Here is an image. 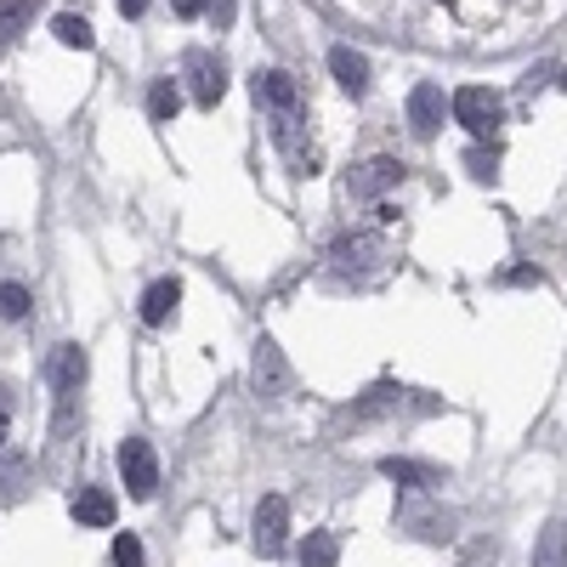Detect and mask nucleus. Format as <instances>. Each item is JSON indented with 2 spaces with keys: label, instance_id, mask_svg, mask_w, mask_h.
Instances as JSON below:
<instances>
[{
  "label": "nucleus",
  "instance_id": "f257e3e1",
  "mask_svg": "<svg viewBox=\"0 0 567 567\" xmlns=\"http://www.w3.org/2000/svg\"><path fill=\"white\" fill-rule=\"evenodd\" d=\"M454 120L471 136H494L505 125V97L488 91V85H465V91H454Z\"/></svg>",
  "mask_w": 567,
  "mask_h": 567
},
{
  "label": "nucleus",
  "instance_id": "f03ea898",
  "mask_svg": "<svg viewBox=\"0 0 567 567\" xmlns=\"http://www.w3.org/2000/svg\"><path fill=\"white\" fill-rule=\"evenodd\" d=\"M120 477H125L131 499H154L159 494V460H154L148 437H125L120 443Z\"/></svg>",
  "mask_w": 567,
  "mask_h": 567
},
{
  "label": "nucleus",
  "instance_id": "7ed1b4c3",
  "mask_svg": "<svg viewBox=\"0 0 567 567\" xmlns=\"http://www.w3.org/2000/svg\"><path fill=\"white\" fill-rule=\"evenodd\" d=\"M182 69H187V80H194V103H199V109H216V103L227 97V69H221L216 52L194 45V52L182 58Z\"/></svg>",
  "mask_w": 567,
  "mask_h": 567
},
{
  "label": "nucleus",
  "instance_id": "20e7f679",
  "mask_svg": "<svg viewBox=\"0 0 567 567\" xmlns=\"http://www.w3.org/2000/svg\"><path fill=\"white\" fill-rule=\"evenodd\" d=\"M256 550L261 556H278L284 545H290V499L284 494H267L261 505H256Z\"/></svg>",
  "mask_w": 567,
  "mask_h": 567
},
{
  "label": "nucleus",
  "instance_id": "39448f33",
  "mask_svg": "<svg viewBox=\"0 0 567 567\" xmlns=\"http://www.w3.org/2000/svg\"><path fill=\"white\" fill-rule=\"evenodd\" d=\"M449 109H454V103L443 97V85H437V80H420V85L409 91V125H414V136H437Z\"/></svg>",
  "mask_w": 567,
  "mask_h": 567
},
{
  "label": "nucleus",
  "instance_id": "423d86ee",
  "mask_svg": "<svg viewBox=\"0 0 567 567\" xmlns=\"http://www.w3.org/2000/svg\"><path fill=\"white\" fill-rule=\"evenodd\" d=\"M85 347L80 341H63L58 352H52V363H45V381H52V392H58V403L63 398H80V386H85Z\"/></svg>",
  "mask_w": 567,
  "mask_h": 567
},
{
  "label": "nucleus",
  "instance_id": "0eeeda50",
  "mask_svg": "<svg viewBox=\"0 0 567 567\" xmlns=\"http://www.w3.org/2000/svg\"><path fill=\"white\" fill-rule=\"evenodd\" d=\"M398 516H403V528L420 534V539H449V534H454V516L437 511V505H425V499H403Z\"/></svg>",
  "mask_w": 567,
  "mask_h": 567
},
{
  "label": "nucleus",
  "instance_id": "6e6552de",
  "mask_svg": "<svg viewBox=\"0 0 567 567\" xmlns=\"http://www.w3.org/2000/svg\"><path fill=\"white\" fill-rule=\"evenodd\" d=\"M284 386H290V363H284V352H278V341H256V392L261 398H278Z\"/></svg>",
  "mask_w": 567,
  "mask_h": 567
},
{
  "label": "nucleus",
  "instance_id": "1a4fd4ad",
  "mask_svg": "<svg viewBox=\"0 0 567 567\" xmlns=\"http://www.w3.org/2000/svg\"><path fill=\"white\" fill-rule=\"evenodd\" d=\"M256 97H261L267 109H278V114H296V109H301V91H296V80L284 74V69H261V74H256Z\"/></svg>",
  "mask_w": 567,
  "mask_h": 567
},
{
  "label": "nucleus",
  "instance_id": "9d476101",
  "mask_svg": "<svg viewBox=\"0 0 567 567\" xmlns=\"http://www.w3.org/2000/svg\"><path fill=\"white\" fill-rule=\"evenodd\" d=\"M329 69H336L347 97H363V91H369V58L352 52V45H336V52H329Z\"/></svg>",
  "mask_w": 567,
  "mask_h": 567
},
{
  "label": "nucleus",
  "instance_id": "9b49d317",
  "mask_svg": "<svg viewBox=\"0 0 567 567\" xmlns=\"http://www.w3.org/2000/svg\"><path fill=\"white\" fill-rule=\"evenodd\" d=\"M398 182H403V165L392 154H381V159H369L363 176L352 182V199H374V194H386V187H398Z\"/></svg>",
  "mask_w": 567,
  "mask_h": 567
},
{
  "label": "nucleus",
  "instance_id": "f8f14e48",
  "mask_svg": "<svg viewBox=\"0 0 567 567\" xmlns=\"http://www.w3.org/2000/svg\"><path fill=\"white\" fill-rule=\"evenodd\" d=\"M176 301H182V284L176 278H154L148 290H142V323H171Z\"/></svg>",
  "mask_w": 567,
  "mask_h": 567
},
{
  "label": "nucleus",
  "instance_id": "ddd939ff",
  "mask_svg": "<svg viewBox=\"0 0 567 567\" xmlns=\"http://www.w3.org/2000/svg\"><path fill=\"white\" fill-rule=\"evenodd\" d=\"M74 523H85V528H109V523H114V494L85 483V488L74 494Z\"/></svg>",
  "mask_w": 567,
  "mask_h": 567
},
{
  "label": "nucleus",
  "instance_id": "4468645a",
  "mask_svg": "<svg viewBox=\"0 0 567 567\" xmlns=\"http://www.w3.org/2000/svg\"><path fill=\"white\" fill-rule=\"evenodd\" d=\"M381 477H392V483H403V488H437L443 483V471L437 465H420V460H381Z\"/></svg>",
  "mask_w": 567,
  "mask_h": 567
},
{
  "label": "nucleus",
  "instance_id": "2eb2a0df",
  "mask_svg": "<svg viewBox=\"0 0 567 567\" xmlns=\"http://www.w3.org/2000/svg\"><path fill=\"white\" fill-rule=\"evenodd\" d=\"M534 567H567V516H556V523L539 528V539H534Z\"/></svg>",
  "mask_w": 567,
  "mask_h": 567
},
{
  "label": "nucleus",
  "instance_id": "dca6fc26",
  "mask_svg": "<svg viewBox=\"0 0 567 567\" xmlns=\"http://www.w3.org/2000/svg\"><path fill=\"white\" fill-rule=\"evenodd\" d=\"M176 109H182V85H176L171 74L154 80V85H148V120H154V125H171Z\"/></svg>",
  "mask_w": 567,
  "mask_h": 567
},
{
  "label": "nucleus",
  "instance_id": "f3484780",
  "mask_svg": "<svg viewBox=\"0 0 567 567\" xmlns=\"http://www.w3.org/2000/svg\"><path fill=\"white\" fill-rule=\"evenodd\" d=\"M336 561H341V539L329 534V528H318V534L301 539V567H336Z\"/></svg>",
  "mask_w": 567,
  "mask_h": 567
},
{
  "label": "nucleus",
  "instance_id": "a211bd4d",
  "mask_svg": "<svg viewBox=\"0 0 567 567\" xmlns=\"http://www.w3.org/2000/svg\"><path fill=\"white\" fill-rule=\"evenodd\" d=\"M52 34H58L63 45H74V52H91V45H97V34H91V23H85V18H74V12L52 18Z\"/></svg>",
  "mask_w": 567,
  "mask_h": 567
},
{
  "label": "nucleus",
  "instance_id": "6ab92c4d",
  "mask_svg": "<svg viewBox=\"0 0 567 567\" xmlns=\"http://www.w3.org/2000/svg\"><path fill=\"white\" fill-rule=\"evenodd\" d=\"M0 318H7V323L29 318V290H23V284H0Z\"/></svg>",
  "mask_w": 567,
  "mask_h": 567
},
{
  "label": "nucleus",
  "instance_id": "aec40b11",
  "mask_svg": "<svg viewBox=\"0 0 567 567\" xmlns=\"http://www.w3.org/2000/svg\"><path fill=\"white\" fill-rule=\"evenodd\" d=\"M398 398H403L398 386H374V392H369V398L358 403V420H374V414H386V409H398Z\"/></svg>",
  "mask_w": 567,
  "mask_h": 567
},
{
  "label": "nucleus",
  "instance_id": "412c9836",
  "mask_svg": "<svg viewBox=\"0 0 567 567\" xmlns=\"http://www.w3.org/2000/svg\"><path fill=\"white\" fill-rule=\"evenodd\" d=\"M465 165H471V176H477V182H494V176H499V154H494V148H488V154H483V148H471Z\"/></svg>",
  "mask_w": 567,
  "mask_h": 567
},
{
  "label": "nucleus",
  "instance_id": "4be33fe9",
  "mask_svg": "<svg viewBox=\"0 0 567 567\" xmlns=\"http://www.w3.org/2000/svg\"><path fill=\"white\" fill-rule=\"evenodd\" d=\"M114 561H120V567H142V545H136V534H120V539H114Z\"/></svg>",
  "mask_w": 567,
  "mask_h": 567
},
{
  "label": "nucleus",
  "instance_id": "5701e85b",
  "mask_svg": "<svg viewBox=\"0 0 567 567\" xmlns=\"http://www.w3.org/2000/svg\"><path fill=\"white\" fill-rule=\"evenodd\" d=\"M210 18H216V34H227L233 18H239V0H210Z\"/></svg>",
  "mask_w": 567,
  "mask_h": 567
},
{
  "label": "nucleus",
  "instance_id": "b1692460",
  "mask_svg": "<svg viewBox=\"0 0 567 567\" xmlns=\"http://www.w3.org/2000/svg\"><path fill=\"white\" fill-rule=\"evenodd\" d=\"M23 12H29V0H0V34L18 29V23H23Z\"/></svg>",
  "mask_w": 567,
  "mask_h": 567
},
{
  "label": "nucleus",
  "instance_id": "393cba45",
  "mask_svg": "<svg viewBox=\"0 0 567 567\" xmlns=\"http://www.w3.org/2000/svg\"><path fill=\"white\" fill-rule=\"evenodd\" d=\"M171 7H176V18H199L205 0H171Z\"/></svg>",
  "mask_w": 567,
  "mask_h": 567
},
{
  "label": "nucleus",
  "instance_id": "a878e982",
  "mask_svg": "<svg viewBox=\"0 0 567 567\" xmlns=\"http://www.w3.org/2000/svg\"><path fill=\"white\" fill-rule=\"evenodd\" d=\"M148 12V0H120V18H142Z\"/></svg>",
  "mask_w": 567,
  "mask_h": 567
},
{
  "label": "nucleus",
  "instance_id": "bb28decb",
  "mask_svg": "<svg viewBox=\"0 0 567 567\" xmlns=\"http://www.w3.org/2000/svg\"><path fill=\"white\" fill-rule=\"evenodd\" d=\"M0 449H7V409H0Z\"/></svg>",
  "mask_w": 567,
  "mask_h": 567
},
{
  "label": "nucleus",
  "instance_id": "cd10ccee",
  "mask_svg": "<svg viewBox=\"0 0 567 567\" xmlns=\"http://www.w3.org/2000/svg\"><path fill=\"white\" fill-rule=\"evenodd\" d=\"M561 91H567V74H561Z\"/></svg>",
  "mask_w": 567,
  "mask_h": 567
},
{
  "label": "nucleus",
  "instance_id": "c85d7f7f",
  "mask_svg": "<svg viewBox=\"0 0 567 567\" xmlns=\"http://www.w3.org/2000/svg\"><path fill=\"white\" fill-rule=\"evenodd\" d=\"M443 7H454V0H443Z\"/></svg>",
  "mask_w": 567,
  "mask_h": 567
}]
</instances>
